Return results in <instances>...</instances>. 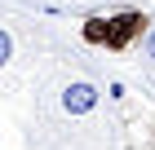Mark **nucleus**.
Returning <instances> with one entry per match:
<instances>
[{"label":"nucleus","instance_id":"1","mask_svg":"<svg viewBox=\"0 0 155 150\" xmlns=\"http://www.w3.org/2000/svg\"><path fill=\"white\" fill-rule=\"evenodd\" d=\"M133 93L137 84L124 66H111L62 40L58 58L27 97V150H137L146 119Z\"/></svg>","mask_w":155,"mask_h":150},{"label":"nucleus","instance_id":"2","mask_svg":"<svg viewBox=\"0 0 155 150\" xmlns=\"http://www.w3.org/2000/svg\"><path fill=\"white\" fill-rule=\"evenodd\" d=\"M62 40H67L62 22L0 5V102L31 97L45 66L58 58Z\"/></svg>","mask_w":155,"mask_h":150},{"label":"nucleus","instance_id":"3","mask_svg":"<svg viewBox=\"0 0 155 150\" xmlns=\"http://www.w3.org/2000/svg\"><path fill=\"white\" fill-rule=\"evenodd\" d=\"M67 40L93 58L111 62V66H124L133 58V49L142 44L146 27H151V5H137V0H120L107 9L80 13V18H67Z\"/></svg>","mask_w":155,"mask_h":150},{"label":"nucleus","instance_id":"4","mask_svg":"<svg viewBox=\"0 0 155 150\" xmlns=\"http://www.w3.org/2000/svg\"><path fill=\"white\" fill-rule=\"evenodd\" d=\"M124 71H129V80L137 84V93H146L155 102V0H151V27H146L142 44L133 49V58L124 62Z\"/></svg>","mask_w":155,"mask_h":150},{"label":"nucleus","instance_id":"5","mask_svg":"<svg viewBox=\"0 0 155 150\" xmlns=\"http://www.w3.org/2000/svg\"><path fill=\"white\" fill-rule=\"evenodd\" d=\"M0 5H13V9L40 13V18H53V22H67V18H80V13L107 9V5H120V0H0Z\"/></svg>","mask_w":155,"mask_h":150},{"label":"nucleus","instance_id":"6","mask_svg":"<svg viewBox=\"0 0 155 150\" xmlns=\"http://www.w3.org/2000/svg\"><path fill=\"white\" fill-rule=\"evenodd\" d=\"M137 5H151V0H137Z\"/></svg>","mask_w":155,"mask_h":150}]
</instances>
